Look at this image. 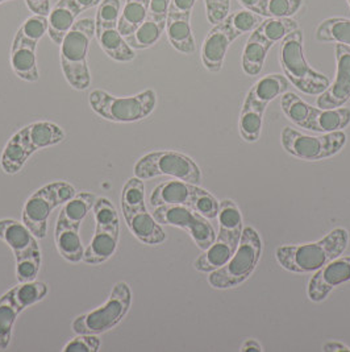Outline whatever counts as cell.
<instances>
[{"label": "cell", "instance_id": "obj_10", "mask_svg": "<svg viewBox=\"0 0 350 352\" xmlns=\"http://www.w3.org/2000/svg\"><path fill=\"white\" fill-rule=\"evenodd\" d=\"M132 305V290L127 283L115 284L106 304L82 314L73 320V331L75 334L99 336L110 331L127 316Z\"/></svg>", "mask_w": 350, "mask_h": 352}, {"label": "cell", "instance_id": "obj_14", "mask_svg": "<svg viewBox=\"0 0 350 352\" xmlns=\"http://www.w3.org/2000/svg\"><path fill=\"white\" fill-rule=\"evenodd\" d=\"M153 217L159 224L174 226L187 231L195 244L203 251L216 239L212 224L192 208L179 205H162L154 208Z\"/></svg>", "mask_w": 350, "mask_h": 352}, {"label": "cell", "instance_id": "obj_17", "mask_svg": "<svg viewBox=\"0 0 350 352\" xmlns=\"http://www.w3.org/2000/svg\"><path fill=\"white\" fill-rule=\"evenodd\" d=\"M236 40L226 21L216 24L202 45V61L208 72L219 73L224 65V58L229 45Z\"/></svg>", "mask_w": 350, "mask_h": 352}, {"label": "cell", "instance_id": "obj_20", "mask_svg": "<svg viewBox=\"0 0 350 352\" xmlns=\"http://www.w3.org/2000/svg\"><path fill=\"white\" fill-rule=\"evenodd\" d=\"M124 219L130 232L143 244L157 245L166 241L165 231L156 221L153 214L146 210V206L124 217Z\"/></svg>", "mask_w": 350, "mask_h": 352}, {"label": "cell", "instance_id": "obj_15", "mask_svg": "<svg viewBox=\"0 0 350 352\" xmlns=\"http://www.w3.org/2000/svg\"><path fill=\"white\" fill-rule=\"evenodd\" d=\"M334 53L337 64L336 77L316 100V106L323 110L342 107L350 99V48L344 44H337Z\"/></svg>", "mask_w": 350, "mask_h": 352}, {"label": "cell", "instance_id": "obj_28", "mask_svg": "<svg viewBox=\"0 0 350 352\" xmlns=\"http://www.w3.org/2000/svg\"><path fill=\"white\" fill-rule=\"evenodd\" d=\"M96 197L91 192H80L75 194L70 201H67L58 215V221L67 226L80 228L84 218L90 210L95 205Z\"/></svg>", "mask_w": 350, "mask_h": 352}, {"label": "cell", "instance_id": "obj_12", "mask_svg": "<svg viewBox=\"0 0 350 352\" xmlns=\"http://www.w3.org/2000/svg\"><path fill=\"white\" fill-rule=\"evenodd\" d=\"M281 143L287 153L301 160L318 161L337 155L347 144V135L342 131H334L314 136L285 127L281 132Z\"/></svg>", "mask_w": 350, "mask_h": 352}, {"label": "cell", "instance_id": "obj_26", "mask_svg": "<svg viewBox=\"0 0 350 352\" xmlns=\"http://www.w3.org/2000/svg\"><path fill=\"white\" fill-rule=\"evenodd\" d=\"M78 16L80 15L67 4L66 0H60L49 14V38L56 45H61L65 36L73 28Z\"/></svg>", "mask_w": 350, "mask_h": 352}, {"label": "cell", "instance_id": "obj_8", "mask_svg": "<svg viewBox=\"0 0 350 352\" xmlns=\"http://www.w3.org/2000/svg\"><path fill=\"white\" fill-rule=\"evenodd\" d=\"M75 194V188L66 181H56L40 188L24 205L23 223L36 238L44 239L48 234V219L51 211L65 205Z\"/></svg>", "mask_w": 350, "mask_h": 352}, {"label": "cell", "instance_id": "obj_41", "mask_svg": "<svg viewBox=\"0 0 350 352\" xmlns=\"http://www.w3.org/2000/svg\"><path fill=\"white\" fill-rule=\"evenodd\" d=\"M100 349V339L94 334H78L64 347L65 352H96Z\"/></svg>", "mask_w": 350, "mask_h": 352}, {"label": "cell", "instance_id": "obj_27", "mask_svg": "<svg viewBox=\"0 0 350 352\" xmlns=\"http://www.w3.org/2000/svg\"><path fill=\"white\" fill-rule=\"evenodd\" d=\"M36 48L30 44H17L11 48V67L20 80L36 82L40 78L36 61Z\"/></svg>", "mask_w": 350, "mask_h": 352}, {"label": "cell", "instance_id": "obj_29", "mask_svg": "<svg viewBox=\"0 0 350 352\" xmlns=\"http://www.w3.org/2000/svg\"><path fill=\"white\" fill-rule=\"evenodd\" d=\"M288 89V80L281 74H269L257 80L252 89L249 90L248 96L255 102L268 107L271 100L277 96H283Z\"/></svg>", "mask_w": 350, "mask_h": 352}, {"label": "cell", "instance_id": "obj_34", "mask_svg": "<svg viewBox=\"0 0 350 352\" xmlns=\"http://www.w3.org/2000/svg\"><path fill=\"white\" fill-rule=\"evenodd\" d=\"M149 4L140 0H126V6L119 17L117 31L124 37L135 32L146 19Z\"/></svg>", "mask_w": 350, "mask_h": 352}, {"label": "cell", "instance_id": "obj_3", "mask_svg": "<svg viewBox=\"0 0 350 352\" xmlns=\"http://www.w3.org/2000/svg\"><path fill=\"white\" fill-rule=\"evenodd\" d=\"M95 36V21L84 17L75 21L73 28L61 43V67L67 83L75 90L90 87L91 76L87 64V54L93 37Z\"/></svg>", "mask_w": 350, "mask_h": 352}, {"label": "cell", "instance_id": "obj_31", "mask_svg": "<svg viewBox=\"0 0 350 352\" xmlns=\"http://www.w3.org/2000/svg\"><path fill=\"white\" fill-rule=\"evenodd\" d=\"M99 41L100 48L104 50V53L117 63H130L136 58V53L133 48L129 47L126 37L121 33L115 30L104 31L100 36L96 37Z\"/></svg>", "mask_w": 350, "mask_h": 352}, {"label": "cell", "instance_id": "obj_43", "mask_svg": "<svg viewBox=\"0 0 350 352\" xmlns=\"http://www.w3.org/2000/svg\"><path fill=\"white\" fill-rule=\"evenodd\" d=\"M170 0H150L148 7V17L157 20H167Z\"/></svg>", "mask_w": 350, "mask_h": 352}, {"label": "cell", "instance_id": "obj_36", "mask_svg": "<svg viewBox=\"0 0 350 352\" xmlns=\"http://www.w3.org/2000/svg\"><path fill=\"white\" fill-rule=\"evenodd\" d=\"M255 30L274 45L275 43L282 41L290 33L299 30V24L296 20L290 17H269L264 20Z\"/></svg>", "mask_w": 350, "mask_h": 352}, {"label": "cell", "instance_id": "obj_18", "mask_svg": "<svg viewBox=\"0 0 350 352\" xmlns=\"http://www.w3.org/2000/svg\"><path fill=\"white\" fill-rule=\"evenodd\" d=\"M349 124L350 109L348 107L323 110L308 104L299 127L316 133H328L334 131H342Z\"/></svg>", "mask_w": 350, "mask_h": 352}, {"label": "cell", "instance_id": "obj_1", "mask_svg": "<svg viewBox=\"0 0 350 352\" xmlns=\"http://www.w3.org/2000/svg\"><path fill=\"white\" fill-rule=\"evenodd\" d=\"M349 243V232L345 228H334L323 239L299 245H281L275 257L279 265L288 272L312 273L340 257Z\"/></svg>", "mask_w": 350, "mask_h": 352}, {"label": "cell", "instance_id": "obj_7", "mask_svg": "<svg viewBox=\"0 0 350 352\" xmlns=\"http://www.w3.org/2000/svg\"><path fill=\"white\" fill-rule=\"evenodd\" d=\"M0 239L14 252L16 258V278L19 283L36 280L41 268V250L32 231L14 219L0 221Z\"/></svg>", "mask_w": 350, "mask_h": 352}, {"label": "cell", "instance_id": "obj_25", "mask_svg": "<svg viewBox=\"0 0 350 352\" xmlns=\"http://www.w3.org/2000/svg\"><path fill=\"white\" fill-rule=\"evenodd\" d=\"M190 17L191 16L167 15L166 30H165L172 47L185 54H192L196 50Z\"/></svg>", "mask_w": 350, "mask_h": 352}, {"label": "cell", "instance_id": "obj_35", "mask_svg": "<svg viewBox=\"0 0 350 352\" xmlns=\"http://www.w3.org/2000/svg\"><path fill=\"white\" fill-rule=\"evenodd\" d=\"M45 33H48V16L33 15L28 17L17 30L12 45L30 44L33 47H37V44L40 43Z\"/></svg>", "mask_w": 350, "mask_h": 352}, {"label": "cell", "instance_id": "obj_4", "mask_svg": "<svg viewBox=\"0 0 350 352\" xmlns=\"http://www.w3.org/2000/svg\"><path fill=\"white\" fill-rule=\"evenodd\" d=\"M261 254L262 241L259 234L253 227H245L233 256L222 268L211 272L208 276L209 285L215 289L239 287L255 272Z\"/></svg>", "mask_w": 350, "mask_h": 352}, {"label": "cell", "instance_id": "obj_39", "mask_svg": "<svg viewBox=\"0 0 350 352\" xmlns=\"http://www.w3.org/2000/svg\"><path fill=\"white\" fill-rule=\"evenodd\" d=\"M229 25L233 36L237 38L241 34L246 32H253L255 28L264 21L262 17L248 10H240L224 19Z\"/></svg>", "mask_w": 350, "mask_h": 352}, {"label": "cell", "instance_id": "obj_48", "mask_svg": "<svg viewBox=\"0 0 350 352\" xmlns=\"http://www.w3.org/2000/svg\"><path fill=\"white\" fill-rule=\"evenodd\" d=\"M323 351L324 352H350L349 347H347L345 344L340 343V342H327L323 346Z\"/></svg>", "mask_w": 350, "mask_h": 352}, {"label": "cell", "instance_id": "obj_40", "mask_svg": "<svg viewBox=\"0 0 350 352\" xmlns=\"http://www.w3.org/2000/svg\"><path fill=\"white\" fill-rule=\"evenodd\" d=\"M302 4L303 0H268L265 16L277 19L292 16L301 10Z\"/></svg>", "mask_w": 350, "mask_h": 352}, {"label": "cell", "instance_id": "obj_19", "mask_svg": "<svg viewBox=\"0 0 350 352\" xmlns=\"http://www.w3.org/2000/svg\"><path fill=\"white\" fill-rule=\"evenodd\" d=\"M120 238V226L95 224V234L84 250L83 261L90 265H99L115 254Z\"/></svg>", "mask_w": 350, "mask_h": 352}, {"label": "cell", "instance_id": "obj_38", "mask_svg": "<svg viewBox=\"0 0 350 352\" xmlns=\"http://www.w3.org/2000/svg\"><path fill=\"white\" fill-rule=\"evenodd\" d=\"M121 14L120 0H102L95 16V36H100L104 31L117 28L119 17Z\"/></svg>", "mask_w": 350, "mask_h": 352}, {"label": "cell", "instance_id": "obj_22", "mask_svg": "<svg viewBox=\"0 0 350 352\" xmlns=\"http://www.w3.org/2000/svg\"><path fill=\"white\" fill-rule=\"evenodd\" d=\"M265 111L266 106L255 102L252 98L246 96L239 120L240 135L245 142L255 143L259 139Z\"/></svg>", "mask_w": 350, "mask_h": 352}, {"label": "cell", "instance_id": "obj_21", "mask_svg": "<svg viewBox=\"0 0 350 352\" xmlns=\"http://www.w3.org/2000/svg\"><path fill=\"white\" fill-rule=\"evenodd\" d=\"M236 250L237 247H235L225 235L219 232L215 241L207 250H205V254L195 260L194 268L199 272H213L225 265L233 256Z\"/></svg>", "mask_w": 350, "mask_h": 352}, {"label": "cell", "instance_id": "obj_24", "mask_svg": "<svg viewBox=\"0 0 350 352\" xmlns=\"http://www.w3.org/2000/svg\"><path fill=\"white\" fill-rule=\"evenodd\" d=\"M56 245L60 255L70 263L83 261L84 248L80 241V228L67 226L57 219L56 223Z\"/></svg>", "mask_w": 350, "mask_h": 352}, {"label": "cell", "instance_id": "obj_13", "mask_svg": "<svg viewBox=\"0 0 350 352\" xmlns=\"http://www.w3.org/2000/svg\"><path fill=\"white\" fill-rule=\"evenodd\" d=\"M48 294V287L41 281L19 283L0 297V350H7L17 316L27 307L43 301Z\"/></svg>", "mask_w": 350, "mask_h": 352}, {"label": "cell", "instance_id": "obj_42", "mask_svg": "<svg viewBox=\"0 0 350 352\" xmlns=\"http://www.w3.org/2000/svg\"><path fill=\"white\" fill-rule=\"evenodd\" d=\"M208 21L213 25L222 23L229 14L231 0H205Z\"/></svg>", "mask_w": 350, "mask_h": 352}, {"label": "cell", "instance_id": "obj_37", "mask_svg": "<svg viewBox=\"0 0 350 352\" xmlns=\"http://www.w3.org/2000/svg\"><path fill=\"white\" fill-rule=\"evenodd\" d=\"M120 205H121L123 217H127L129 214L137 211L139 208L146 206L145 205V185H143V179H140L137 177L128 179V182L124 185L123 192H121Z\"/></svg>", "mask_w": 350, "mask_h": 352}, {"label": "cell", "instance_id": "obj_47", "mask_svg": "<svg viewBox=\"0 0 350 352\" xmlns=\"http://www.w3.org/2000/svg\"><path fill=\"white\" fill-rule=\"evenodd\" d=\"M67 4L80 15L82 12L90 10V8H94L97 4H100L102 0H66Z\"/></svg>", "mask_w": 350, "mask_h": 352}, {"label": "cell", "instance_id": "obj_30", "mask_svg": "<svg viewBox=\"0 0 350 352\" xmlns=\"http://www.w3.org/2000/svg\"><path fill=\"white\" fill-rule=\"evenodd\" d=\"M218 219L220 226L219 232L225 235L235 247H239L244 228H242V215L237 205L229 199L220 202Z\"/></svg>", "mask_w": 350, "mask_h": 352}, {"label": "cell", "instance_id": "obj_33", "mask_svg": "<svg viewBox=\"0 0 350 352\" xmlns=\"http://www.w3.org/2000/svg\"><path fill=\"white\" fill-rule=\"evenodd\" d=\"M316 40L321 43H337L350 48V20L331 17L324 20L316 30Z\"/></svg>", "mask_w": 350, "mask_h": 352}, {"label": "cell", "instance_id": "obj_44", "mask_svg": "<svg viewBox=\"0 0 350 352\" xmlns=\"http://www.w3.org/2000/svg\"><path fill=\"white\" fill-rule=\"evenodd\" d=\"M196 0H170L167 15L191 16L192 8Z\"/></svg>", "mask_w": 350, "mask_h": 352}, {"label": "cell", "instance_id": "obj_5", "mask_svg": "<svg viewBox=\"0 0 350 352\" xmlns=\"http://www.w3.org/2000/svg\"><path fill=\"white\" fill-rule=\"evenodd\" d=\"M91 109L103 119L113 123H135L148 118L157 106V94L148 89L137 96H115L104 90H94L89 96Z\"/></svg>", "mask_w": 350, "mask_h": 352}, {"label": "cell", "instance_id": "obj_11", "mask_svg": "<svg viewBox=\"0 0 350 352\" xmlns=\"http://www.w3.org/2000/svg\"><path fill=\"white\" fill-rule=\"evenodd\" d=\"M135 177L152 179L159 176L174 177L190 184L202 181V170L190 156L176 151H157L143 156L133 166Z\"/></svg>", "mask_w": 350, "mask_h": 352}, {"label": "cell", "instance_id": "obj_46", "mask_svg": "<svg viewBox=\"0 0 350 352\" xmlns=\"http://www.w3.org/2000/svg\"><path fill=\"white\" fill-rule=\"evenodd\" d=\"M239 1L245 10L252 11L259 16H265V8L268 4V0H239Z\"/></svg>", "mask_w": 350, "mask_h": 352}, {"label": "cell", "instance_id": "obj_6", "mask_svg": "<svg viewBox=\"0 0 350 352\" xmlns=\"http://www.w3.org/2000/svg\"><path fill=\"white\" fill-rule=\"evenodd\" d=\"M279 61L287 80L304 94L320 96L328 89L329 80L324 74L314 70L304 58L301 30L290 33L282 40Z\"/></svg>", "mask_w": 350, "mask_h": 352}, {"label": "cell", "instance_id": "obj_52", "mask_svg": "<svg viewBox=\"0 0 350 352\" xmlns=\"http://www.w3.org/2000/svg\"><path fill=\"white\" fill-rule=\"evenodd\" d=\"M348 4H349V7H350V0H348Z\"/></svg>", "mask_w": 350, "mask_h": 352}, {"label": "cell", "instance_id": "obj_32", "mask_svg": "<svg viewBox=\"0 0 350 352\" xmlns=\"http://www.w3.org/2000/svg\"><path fill=\"white\" fill-rule=\"evenodd\" d=\"M166 21L167 20H157L146 16L143 24L135 32L126 37V41L130 48H150L159 41L162 33L166 30Z\"/></svg>", "mask_w": 350, "mask_h": 352}, {"label": "cell", "instance_id": "obj_50", "mask_svg": "<svg viewBox=\"0 0 350 352\" xmlns=\"http://www.w3.org/2000/svg\"><path fill=\"white\" fill-rule=\"evenodd\" d=\"M140 1H143V3H146V4H149V1H150V0H140Z\"/></svg>", "mask_w": 350, "mask_h": 352}, {"label": "cell", "instance_id": "obj_9", "mask_svg": "<svg viewBox=\"0 0 350 352\" xmlns=\"http://www.w3.org/2000/svg\"><path fill=\"white\" fill-rule=\"evenodd\" d=\"M153 208L162 205H179L192 208L209 221L216 219L219 214V201L207 190L195 184L180 179L166 181L159 185L149 198Z\"/></svg>", "mask_w": 350, "mask_h": 352}, {"label": "cell", "instance_id": "obj_51", "mask_svg": "<svg viewBox=\"0 0 350 352\" xmlns=\"http://www.w3.org/2000/svg\"><path fill=\"white\" fill-rule=\"evenodd\" d=\"M4 1H8V0H0V4H1V3H4Z\"/></svg>", "mask_w": 350, "mask_h": 352}, {"label": "cell", "instance_id": "obj_45", "mask_svg": "<svg viewBox=\"0 0 350 352\" xmlns=\"http://www.w3.org/2000/svg\"><path fill=\"white\" fill-rule=\"evenodd\" d=\"M27 7L34 15L49 16L50 14V0H25Z\"/></svg>", "mask_w": 350, "mask_h": 352}, {"label": "cell", "instance_id": "obj_2", "mask_svg": "<svg viewBox=\"0 0 350 352\" xmlns=\"http://www.w3.org/2000/svg\"><path fill=\"white\" fill-rule=\"evenodd\" d=\"M64 140V129L58 124L51 122L31 123L19 129L7 142L0 156V166L7 175H16L33 153L60 144Z\"/></svg>", "mask_w": 350, "mask_h": 352}, {"label": "cell", "instance_id": "obj_16", "mask_svg": "<svg viewBox=\"0 0 350 352\" xmlns=\"http://www.w3.org/2000/svg\"><path fill=\"white\" fill-rule=\"evenodd\" d=\"M350 281V257H336L311 277L307 294L312 302L324 301L336 287Z\"/></svg>", "mask_w": 350, "mask_h": 352}, {"label": "cell", "instance_id": "obj_23", "mask_svg": "<svg viewBox=\"0 0 350 352\" xmlns=\"http://www.w3.org/2000/svg\"><path fill=\"white\" fill-rule=\"evenodd\" d=\"M272 44L269 43L261 33L255 30L250 37L248 38V43L244 48L242 53V70L248 76H258L265 65V60L268 56L269 49Z\"/></svg>", "mask_w": 350, "mask_h": 352}, {"label": "cell", "instance_id": "obj_49", "mask_svg": "<svg viewBox=\"0 0 350 352\" xmlns=\"http://www.w3.org/2000/svg\"><path fill=\"white\" fill-rule=\"evenodd\" d=\"M241 351L242 352H262V347H261V344L255 340V339H248L245 343H244V346L241 347Z\"/></svg>", "mask_w": 350, "mask_h": 352}]
</instances>
